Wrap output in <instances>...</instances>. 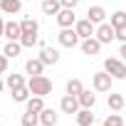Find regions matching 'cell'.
Wrapping results in <instances>:
<instances>
[{"label":"cell","mask_w":126,"mask_h":126,"mask_svg":"<svg viewBox=\"0 0 126 126\" xmlns=\"http://www.w3.org/2000/svg\"><path fill=\"white\" fill-rule=\"evenodd\" d=\"M20 27H22V37H20V42H22V47H35L37 42H40V25H37V20H32V17H25L22 22H20Z\"/></svg>","instance_id":"1"},{"label":"cell","mask_w":126,"mask_h":126,"mask_svg":"<svg viewBox=\"0 0 126 126\" xmlns=\"http://www.w3.org/2000/svg\"><path fill=\"white\" fill-rule=\"evenodd\" d=\"M27 87H30V92H32L35 96H47V94H52V82H49L45 74L30 77V79H27Z\"/></svg>","instance_id":"2"},{"label":"cell","mask_w":126,"mask_h":126,"mask_svg":"<svg viewBox=\"0 0 126 126\" xmlns=\"http://www.w3.org/2000/svg\"><path fill=\"white\" fill-rule=\"evenodd\" d=\"M104 72H109L114 79H126V62L119 57H109L104 59Z\"/></svg>","instance_id":"3"},{"label":"cell","mask_w":126,"mask_h":126,"mask_svg":"<svg viewBox=\"0 0 126 126\" xmlns=\"http://www.w3.org/2000/svg\"><path fill=\"white\" fill-rule=\"evenodd\" d=\"M57 40H59V45H62V47H67V49H72V47L82 45V37L77 35V30H74V27H62V30H59V35H57Z\"/></svg>","instance_id":"4"},{"label":"cell","mask_w":126,"mask_h":126,"mask_svg":"<svg viewBox=\"0 0 126 126\" xmlns=\"http://www.w3.org/2000/svg\"><path fill=\"white\" fill-rule=\"evenodd\" d=\"M94 37H96L101 45H109L111 40H116V27H114L111 22H101V25H96Z\"/></svg>","instance_id":"5"},{"label":"cell","mask_w":126,"mask_h":126,"mask_svg":"<svg viewBox=\"0 0 126 126\" xmlns=\"http://www.w3.org/2000/svg\"><path fill=\"white\" fill-rule=\"evenodd\" d=\"M111 74L109 72H96V74H92V84H94V89L96 92H111Z\"/></svg>","instance_id":"6"},{"label":"cell","mask_w":126,"mask_h":126,"mask_svg":"<svg viewBox=\"0 0 126 126\" xmlns=\"http://www.w3.org/2000/svg\"><path fill=\"white\" fill-rule=\"evenodd\" d=\"M54 17H57V25H59V27H74V25H77L74 8H62Z\"/></svg>","instance_id":"7"},{"label":"cell","mask_w":126,"mask_h":126,"mask_svg":"<svg viewBox=\"0 0 126 126\" xmlns=\"http://www.w3.org/2000/svg\"><path fill=\"white\" fill-rule=\"evenodd\" d=\"M74 30H77V35L82 37V40H87V37H94V32H96V25L92 22V20H77V25H74Z\"/></svg>","instance_id":"8"},{"label":"cell","mask_w":126,"mask_h":126,"mask_svg":"<svg viewBox=\"0 0 126 126\" xmlns=\"http://www.w3.org/2000/svg\"><path fill=\"white\" fill-rule=\"evenodd\" d=\"M59 109L64 111V114H77L82 106H79V99H77V96L64 94V96H62V101H59Z\"/></svg>","instance_id":"9"},{"label":"cell","mask_w":126,"mask_h":126,"mask_svg":"<svg viewBox=\"0 0 126 126\" xmlns=\"http://www.w3.org/2000/svg\"><path fill=\"white\" fill-rule=\"evenodd\" d=\"M101 42L96 40V37H87V40H82V52L84 54H89V57H94V54H99L101 52Z\"/></svg>","instance_id":"10"},{"label":"cell","mask_w":126,"mask_h":126,"mask_svg":"<svg viewBox=\"0 0 126 126\" xmlns=\"http://www.w3.org/2000/svg\"><path fill=\"white\" fill-rule=\"evenodd\" d=\"M87 20H92L94 25H101V22L106 20V10H104L101 5H89V10H87Z\"/></svg>","instance_id":"11"},{"label":"cell","mask_w":126,"mask_h":126,"mask_svg":"<svg viewBox=\"0 0 126 126\" xmlns=\"http://www.w3.org/2000/svg\"><path fill=\"white\" fill-rule=\"evenodd\" d=\"M57 121H59V114H57L54 109L45 106V109L40 111V124H42V126H57Z\"/></svg>","instance_id":"12"},{"label":"cell","mask_w":126,"mask_h":126,"mask_svg":"<svg viewBox=\"0 0 126 126\" xmlns=\"http://www.w3.org/2000/svg\"><path fill=\"white\" fill-rule=\"evenodd\" d=\"M20 52H22V42H20V40H8L5 47H3V54H5L8 59H15Z\"/></svg>","instance_id":"13"},{"label":"cell","mask_w":126,"mask_h":126,"mask_svg":"<svg viewBox=\"0 0 126 126\" xmlns=\"http://www.w3.org/2000/svg\"><path fill=\"white\" fill-rule=\"evenodd\" d=\"M40 59L45 62V67H47V64H57V62H59V49H54V47H42Z\"/></svg>","instance_id":"14"},{"label":"cell","mask_w":126,"mask_h":126,"mask_svg":"<svg viewBox=\"0 0 126 126\" xmlns=\"http://www.w3.org/2000/svg\"><path fill=\"white\" fill-rule=\"evenodd\" d=\"M0 10L5 15H17L22 10V0H0Z\"/></svg>","instance_id":"15"},{"label":"cell","mask_w":126,"mask_h":126,"mask_svg":"<svg viewBox=\"0 0 126 126\" xmlns=\"http://www.w3.org/2000/svg\"><path fill=\"white\" fill-rule=\"evenodd\" d=\"M25 72H27L30 77H35V74H42V72H45V62H42L40 57H35V59H27V62H25Z\"/></svg>","instance_id":"16"},{"label":"cell","mask_w":126,"mask_h":126,"mask_svg":"<svg viewBox=\"0 0 126 126\" xmlns=\"http://www.w3.org/2000/svg\"><path fill=\"white\" fill-rule=\"evenodd\" d=\"M5 37H8V40H20V37H22V27H20V22H15V20L5 22Z\"/></svg>","instance_id":"17"},{"label":"cell","mask_w":126,"mask_h":126,"mask_svg":"<svg viewBox=\"0 0 126 126\" xmlns=\"http://www.w3.org/2000/svg\"><path fill=\"white\" fill-rule=\"evenodd\" d=\"M45 109V96H30L27 101H25V111H35V114H40Z\"/></svg>","instance_id":"18"},{"label":"cell","mask_w":126,"mask_h":126,"mask_svg":"<svg viewBox=\"0 0 126 126\" xmlns=\"http://www.w3.org/2000/svg\"><path fill=\"white\" fill-rule=\"evenodd\" d=\"M77 99H79V106L82 109H94V104H96V94H92L89 89H84Z\"/></svg>","instance_id":"19"},{"label":"cell","mask_w":126,"mask_h":126,"mask_svg":"<svg viewBox=\"0 0 126 126\" xmlns=\"http://www.w3.org/2000/svg\"><path fill=\"white\" fill-rule=\"evenodd\" d=\"M27 82H25V77L22 74H8V79H5V87L10 89V92H15V89H20V87H25Z\"/></svg>","instance_id":"20"},{"label":"cell","mask_w":126,"mask_h":126,"mask_svg":"<svg viewBox=\"0 0 126 126\" xmlns=\"http://www.w3.org/2000/svg\"><path fill=\"white\" fill-rule=\"evenodd\" d=\"M77 124H79V126H94V114H92V109H79V111H77Z\"/></svg>","instance_id":"21"},{"label":"cell","mask_w":126,"mask_h":126,"mask_svg":"<svg viewBox=\"0 0 126 126\" xmlns=\"http://www.w3.org/2000/svg\"><path fill=\"white\" fill-rule=\"evenodd\" d=\"M106 104H109V109H111V111H121V109H124V104H126V99H124L121 94H114V92H111V94H109V99H106Z\"/></svg>","instance_id":"22"},{"label":"cell","mask_w":126,"mask_h":126,"mask_svg":"<svg viewBox=\"0 0 126 126\" xmlns=\"http://www.w3.org/2000/svg\"><path fill=\"white\" fill-rule=\"evenodd\" d=\"M62 10V3L59 0H42V13L45 15H57Z\"/></svg>","instance_id":"23"},{"label":"cell","mask_w":126,"mask_h":126,"mask_svg":"<svg viewBox=\"0 0 126 126\" xmlns=\"http://www.w3.org/2000/svg\"><path fill=\"white\" fill-rule=\"evenodd\" d=\"M30 96H32V92H30V87H27V84L13 92V101H17V104H25V101H27Z\"/></svg>","instance_id":"24"},{"label":"cell","mask_w":126,"mask_h":126,"mask_svg":"<svg viewBox=\"0 0 126 126\" xmlns=\"http://www.w3.org/2000/svg\"><path fill=\"white\" fill-rule=\"evenodd\" d=\"M84 92V84H82V79H69L67 82V94H72V96H79Z\"/></svg>","instance_id":"25"},{"label":"cell","mask_w":126,"mask_h":126,"mask_svg":"<svg viewBox=\"0 0 126 126\" xmlns=\"http://www.w3.org/2000/svg\"><path fill=\"white\" fill-rule=\"evenodd\" d=\"M20 124H22V126H37V124H40V114H35V111H25L22 119H20Z\"/></svg>","instance_id":"26"},{"label":"cell","mask_w":126,"mask_h":126,"mask_svg":"<svg viewBox=\"0 0 126 126\" xmlns=\"http://www.w3.org/2000/svg\"><path fill=\"white\" fill-rule=\"evenodd\" d=\"M104 126H124V119H121V114H119V111H111V114L104 119Z\"/></svg>","instance_id":"27"},{"label":"cell","mask_w":126,"mask_h":126,"mask_svg":"<svg viewBox=\"0 0 126 126\" xmlns=\"http://www.w3.org/2000/svg\"><path fill=\"white\" fill-rule=\"evenodd\" d=\"M111 25H114V27H121V25H126V13H124V10H116V13L111 15Z\"/></svg>","instance_id":"28"},{"label":"cell","mask_w":126,"mask_h":126,"mask_svg":"<svg viewBox=\"0 0 126 126\" xmlns=\"http://www.w3.org/2000/svg\"><path fill=\"white\" fill-rule=\"evenodd\" d=\"M116 40H119V42H126V25L116 27Z\"/></svg>","instance_id":"29"},{"label":"cell","mask_w":126,"mask_h":126,"mask_svg":"<svg viewBox=\"0 0 126 126\" xmlns=\"http://www.w3.org/2000/svg\"><path fill=\"white\" fill-rule=\"evenodd\" d=\"M5 72H8V57L0 54V74H5Z\"/></svg>","instance_id":"30"},{"label":"cell","mask_w":126,"mask_h":126,"mask_svg":"<svg viewBox=\"0 0 126 126\" xmlns=\"http://www.w3.org/2000/svg\"><path fill=\"white\" fill-rule=\"evenodd\" d=\"M59 3H62V8H77L79 0H59Z\"/></svg>","instance_id":"31"},{"label":"cell","mask_w":126,"mask_h":126,"mask_svg":"<svg viewBox=\"0 0 126 126\" xmlns=\"http://www.w3.org/2000/svg\"><path fill=\"white\" fill-rule=\"evenodd\" d=\"M119 54H121V59L126 62V42H121V47H119Z\"/></svg>","instance_id":"32"},{"label":"cell","mask_w":126,"mask_h":126,"mask_svg":"<svg viewBox=\"0 0 126 126\" xmlns=\"http://www.w3.org/2000/svg\"><path fill=\"white\" fill-rule=\"evenodd\" d=\"M0 37H5V20L0 17Z\"/></svg>","instance_id":"33"},{"label":"cell","mask_w":126,"mask_h":126,"mask_svg":"<svg viewBox=\"0 0 126 126\" xmlns=\"http://www.w3.org/2000/svg\"><path fill=\"white\" fill-rule=\"evenodd\" d=\"M5 89V82H3V77H0V92H3Z\"/></svg>","instance_id":"34"},{"label":"cell","mask_w":126,"mask_h":126,"mask_svg":"<svg viewBox=\"0 0 126 126\" xmlns=\"http://www.w3.org/2000/svg\"><path fill=\"white\" fill-rule=\"evenodd\" d=\"M37 126H42V124H37Z\"/></svg>","instance_id":"35"},{"label":"cell","mask_w":126,"mask_h":126,"mask_svg":"<svg viewBox=\"0 0 126 126\" xmlns=\"http://www.w3.org/2000/svg\"><path fill=\"white\" fill-rule=\"evenodd\" d=\"M101 126H104V124H101Z\"/></svg>","instance_id":"36"}]
</instances>
